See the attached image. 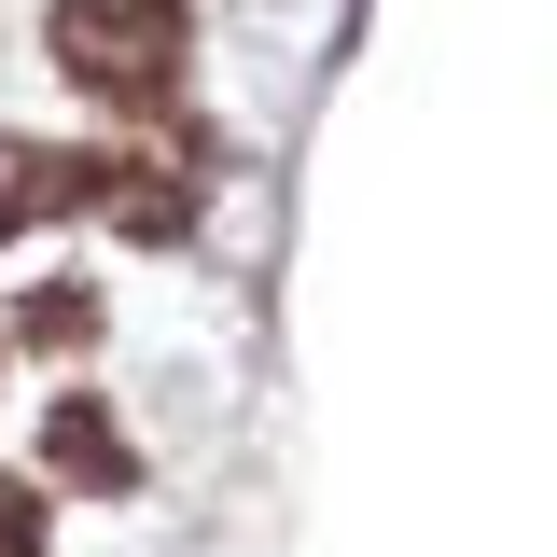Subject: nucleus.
<instances>
[{"label":"nucleus","mask_w":557,"mask_h":557,"mask_svg":"<svg viewBox=\"0 0 557 557\" xmlns=\"http://www.w3.org/2000/svg\"><path fill=\"white\" fill-rule=\"evenodd\" d=\"M14 335H28V348H84V335H98V293H84V278H28Z\"/></svg>","instance_id":"nucleus-5"},{"label":"nucleus","mask_w":557,"mask_h":557,"mask_svg":"<svg viewBox=\"0 0 557 557\" xmlns=\"http://www.w3.org/2000/svg\"><path fill=\"white\" fill-rule=\"evenodd\" d=\"M42 42H57V70L84 98H112V112H153V98L182 84V57H196L182 0H57Z\"/></svg>","instance_id":"nucleus-1"},{"label":"nucleus","mask_w":557,"mask_h":557,"mask_svg":"<svg viewBox=\"0 0 557 557\" xmlns=\"http://www.w3.org/2000/svg\"><path fill=\"white\" fill-rule=\"evenodd\" d=\"M42 209H84V153H42V139H0V251H14V223H42Z\"/></svg>","instance_id":"nucleus-3"},{"label":"nucleus","mask_w":557,"mask_h":557,"mask_svg":"<svg viewBox=\"0 0 557 557\" xmlns=\"http://www.w3.org/2000/svg\"><path fill=\"white\" fill-rule=\"evenodd\" d=\"M84 209L126 223V237H182V223H196V182H182L168 153H84Z\"/></svg>","instance_id":"nucleus-2"},{"label":"nucleus","mask_w":557,"mask_h":557,"mask_svg":"<svg viewBox=\"0 0 557 557\" xmlns=\"http://www.w3.org/2000/svg\"><path fill=\"white\" fill-rule=\"evenodd\" d=\"M0 557H42V487L0 474Z\"/></svg>","instance_id":"nucleus-6"},{"label":"nucleus","mask_w":557,"mask_h":557,"mask_svg":"<svg viewBox=\"0 0 557 557\" xmlns=\"http://www.w3.org/2000/svg\"><path fill=\"white\" fill-rule=\"evenodd\" d=\"M42 460H57L70 487H126V474H139V460H126V432L84 405V391H57V432H42Z\"/></svg>","instance_id":"nucleus-4"}]
</instances>
